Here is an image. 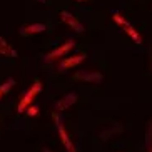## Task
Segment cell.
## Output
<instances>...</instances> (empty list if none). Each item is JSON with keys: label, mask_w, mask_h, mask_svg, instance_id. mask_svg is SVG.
<instances>
[{"label": "cell", "mask_w": 152, "mask_h": 152, "mask_svg": "<svg viewBox=\"0 0 152 152\" xmlns=\"http://www.w3.org/2000/svg\"><path fill=\"white\" fill-rule=\"evenodd\" d=\"M145 145H147L149 151L152 149V121L149 122V127H147V134H145Z\"/></svg>", "instance_id": "obj_11"}, {"label": "cell", "mask_w": 152, "mask_h": 152, "mask_svg": "<svg viewBox=\"0 0 152 152\" xmlns=\"http://www.w3.org/2000/svg\"><path fill=\"white\" fill-rule=\"evenodd\" d=\"M122 27L125 28V32H127V34H129V37H130V39H132V40L135 42V44H142V37L139 35V32L135 30V28L132 27V25H130L129 22H125L124 25H122Z\"/></svg>", "instance_id": "obj_9"}, {"label": "cell", "mask_w": 152, "mask_h": 152, "mask_svg": "<svg viewBox=\"0 0 152 152\" xmlns=\"http://www.w3.org/2000/svg\"><path fill=\"white\" fill-rule=\"evenodd\" d=\"M77 102V94H67L64 95L60 100H57L55 102V110H65V109H69L70 105H74V104Z\"/></svg>", "instance_id": "obj_5"}, {"label": "cell", "mask_w": 152, "mask_h": 152, "mask_svg": "<svg viewBox=\"0 0 152 152\" xmlns=\"http://www.w3.org/2000/svg\"><path fill=\"white\" fill-rule=\"evenodd\" d=\"M74 45H75L74 40H67L65 44H62L60 47H57L55 50H52L50 54H47V60H54V58H57V57H64L69 50L74 49Z\"/></svg>", "instance_id": "obj_4"}, {"label": "cell", "mask_w": 152, "mask_h": 152, "mask_svg": "<svg viewBox=\"0 0 152 152\" xmlns=\"http://www.w3.org/2000/svg\"><path fill=\"white\" fill-rule=\"evenodd\" d=\"M0 54L2 55H9V57H17V52H15L4 37H0Z\"/></svg>", "instance_id": "obj_10"}, {"label": "cell", "mask_w": 152, "mask_h": 152, "mask_svg": "<svg viewBox=\"0 0 152 152\" xmlns=\"http://www.w3.org/2000/svg\"><path fill=\"white\" fill-rule=\"evenodd\" d=\"M40 90H42V84L39 80H35V82H34V85H32L30 89L27 90V94L22 97V100L18 102V107H17L18 114H20V112H25V109H27L28 105L32 104V100L37 97V94H39Z\"/></svg>", "instance_id": "obj_1"}, {"label": "cell", "mask_w": 152, "mask_h": 152, "mask_svg": "<svg viewBox=\"0 0 152 152\" xmlns=\"http://www.w3.org/2000/svg\"><path fill=\"white\" fill-rule=\"evenodd\" d=\"M112 18H114V22H115L117 25H124V23L127 22V20H125V18L122 17L119 12H114V14H112Z\"/></svg>", "instance_id": "obj_12"}, {"label": "cell", "mask_w": 152, "mask_h": 152, "mask_svg": "<svg viewBox=\"0 0 152 152\" xmlns=\"http://www.w3.org/2000/svg\"><path fill=\"white\" fill-rule=\"evenodd\" d=\"M27 115L28 117H35V115H39V107H35V105H28L27 109Z\"/></svg>", "instance_id": "obj_13"}, {"label": "cell", "mask_w": 152, "mask_h": 152, "mask_svg": "<svg viewBox=\"0 0 152 152\" xmlns=\"http://www.w3.org/2000/svg\"><path fill=\"white\" fill-rule=\"evenodd\" d=\"M54 119H55V122H57V125L60 124V122H62V119H60V115H58L57 112H54Z\"/></svg>", "instance_id": "obj_14"}, {"label": "cell", "mask_w": 152, "mask_h": 152, "mask_svg": "<svg viewBox=\"0 0 152 152\" xmlns=\"http://www.w3.org/2000/svg\"><path fill=\"white\" fill-rule=\"evenodd\" d=\"M57 129H58V135H60V140H62V144L65 145V149H67L69 152H75V151H74V144H72L70 137H69L67 130L64 129V125H62V124H58V125H57Z\"/></svg>", "instance_id": "obj_7"}, {"label": "cell", "mask_w": 152, "mask_h": 152, "mask_svg": "<svg viewBox=\"0 0 152 152\" xmlns=\"http://www.w3.org/2000/svg\"><path fill=\"white\" fill-rule=\"evenodd\" d=\"M74 77L77 80H84V82H89V84H99L104 79V75L100 72H90V70H79L75 72Z\"/></svg>", "instance_id": "obj_2"}, {"label": "cell", "mask_w": 152, "mask_h": 152, "mask_svg": "<svg viewBox=\"0 0 152 152\" xmlns=\"http://www.w3.org/2000/svg\"><path fill=\"white\" fill-rule=\"evenodd\" d=\"M84 60H85V55H82V54L74 55V57H65L62 60V64H60V69L62 70H67V69H72V67H75V65H79Z\"/></svg>", "instance_id": "obj_6"}, {"label": "cell", "mask_w": 152, "mask_h": 152, "mask_svg": "<svg viewBox=\"0 0 152 152\" xmlns=\"http://www.w3.org/2000/svg\"><path fill=\"white\" fill-rule=\"evenodd\" d=\"M60 18H62L65 23H67L69 27L74 28L75 32H79V34H80V32H84V25H82V23L79 22V20H77V18L74 17L70 12H67V10H62V12H60Z\"/></svg>", "instance_id": "obj_3"}, {"label": "cell", "mask_w": 152, "mask_h": 152, "mask_svg": "<svg viewBox=\"0 0 152 152\" xmlns=\"http://www.w3.org/2000/svg\"><path fill=\"white\" fill-rule=\"evenodd\" d=\"M47 27H45L44 23H32V25H27V27H23L20 30L22 35H32V34H40V32H45Z\"/></svg>", "instance_id": "obj_8"}, {"label": "cell", "mask_w": 152, "mask_h": 152, "mask_svg": "<svg viewBox=\"0 0 152 152\" xmlns=\"http://www.w3.org/2000/svg\"><path fill=\"white\" fill-rule=\"evenodd\" d=\"M2 97H4V92H2V90H0V99H2Z\"/></svg>", "instance_id": "obj_15"}, {"label": "cell", "mask_w": 152, "mask_h": 152, "mask_svg": "<svg viewBox=\"0 0 152 152\" xmlns=\"http://www.w3.org/2000/svg\"><path fill=\"white\" fill-rule=\"evenodd\" d=\"M75 2H85V0H75Z\"/></svg>", "instance_id": "obj_16"}, {"label": "cell", "mask_w": 152, "mask_h": 152, "mask_svg": "<svg viewBox=\"0 0 152 152\" xmlns=\"http://www.w3.org/2000/svg\"><path fill=\"white\" fill-rule=\"evenodd\" d=\"M151 152H152V149H151Z\"/></svg>", "instance_id": "obj_17"}]
</instances>
